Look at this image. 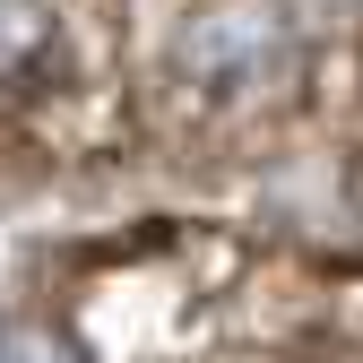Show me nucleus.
<instances>
[{"instance_id":"f257e3e1","label":"nucleus","mask_w":363,"mask_h":363,"mask_svg":"<svg viewBox=\"0 0 363 363\" xmlns=\"http://www.w3.org/2000/svg\"><path fill=\"white\" fill-rule=\"evenodd\" d=\"M43 329L69 363H363V277L156 225L86 251Z\"/></svg>"}]
</instances>
